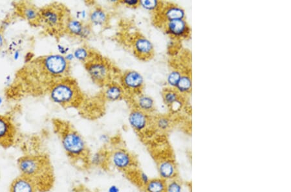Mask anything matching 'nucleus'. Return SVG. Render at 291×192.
I'll return each instance as SVG.
<instances>
[{
  "label": "nucleus",
  "mask_w": 291,
  "mask_h": 192,
  "mask_svg": "<svg viewBox=\"0 0 291 192\" xmlns=\"http://www.w3.org/2000/svg\"><path fill=\"white\" fill-rule=\"evenodd\" d=\"M61 137L63 149L68 157L72 159H78L86 156V142L77 131L73 130H65L62 133Z\"/></svg>",
  "instance_id": "nucleus-1"
},
{
  "label": "nucleus",
  "mask_w": 291,
  "mask_h": 192,
  "mask_svg": "<svg viewBox=\"0 0 291 192\" xmlns=\"http://www.w3.org/2000/svg\"><path fill=\"white\" fill-rule=\"evenodd\" d=\"M78 89L75 84L68 81L58 82L50 91L51 101L60 106L71 105L78 99Z\"/></svg>",
  "instance_id": "nucleus-2"
},
{
  "label": "nucleus",
  "mask_w": 291,
  "mask_h": 192,
  "mask_svg": "<svg viewBox=\"0 0 291 192\" xmlns=\"http://www.w3.org/2000/svg\"><path fill=\"white\" fill-rule=\"evenodd\" d=\"M85 67L90 78L96 83L104 84L108 81L110 77L109 65L103 58H90L85 63Z\"/></svg>",
  "instance_id": "nucleus-3"
},
{
  "label": "nucleus",
  "mask_w": 291,
  "mask_h": 192,
  "mask_svg": "<svg viewBox=\"0 0 291 192\" xmlns=\"http://www.w3.org/2000/svg\"><path fill=\"white\" fill-rule=\"evenodd\" d=\"M43 66L47 74L53 77H61L68 72L70 63L64 56L53 54L43 58Z\"/></svg>",
  "instance_id": "nucleus-4"
},
{
  "label": "nucleus",
  "mask_w": 291,
  "mask_h": 192,
  "mask_svg": "<svg viewBox=\"0 0 291 192\" xmlns=\"http://www.w3.org/2000/svg\"><path fill=\"white\" fill-rule=\"evenodd\" d=\"M18 166L22 176L33 180L41 174L43 163L40 158L35 156H25L18 160Z\"/></svg>",
  "instance_id": "nucleus-5"
},
{
  "label": "nucleus",
  "mask_w": 291,
  "mask_h": 192,
  "mask_svg": "<svg viewBox=\"0 0 291 192\" xmlns=\"http://www.w3.org/2000/svg\"><path fill=\"white\" fill-rule=\"evenodd\" d=\"M109 161L115 169L121 172H129L135 166V159L124 149H117L109 154Z\"/></svg>",
  "instance_id": "nucleus-6"
},
{
  "label": "nucleus",
  "mask_w": 291,
  "mask_h": 192,
  "mask_svg": "<svg viewBox=\"0 0 291 192\" xmlns=\"http://www.w3.org/2000/svg\"><path fill=\"white\" fill-rule=\"evenodd\" d=\"M121 86L124 89L133 93H140L144 85L143 75L136 70H127L121 77Z\"/></svg>",
  "instance_id": "nucleus-7"
},
{
  "label": "nucleus",
  "mask_w": 291,
  "mask_h": 192,
  "mask_svg": "<svg viewBox=\"0 0 291 192\" xmlns=\"http://www.w3.org/2000/svg\"><path fill=\"white\" fill-rule=\"evenodd\" d=\"M165 31L168 35L175 39L187 38L191 32V29L185 19L167 21L165 23Z\"/></svg>",
  "instance_id": "nucleus-8"
},
{
  "label": "nucleus",
  "mask_w": 291,
  "mask_h": 192,
  "mask_svg": "<svg viewBox=\"0 0 291 192\" xmlns=\"http://www.w3.org/2000/svg\"><path fill=\"white\" fill-rule=\"evenodd\" d=\"M133 48L137 57L141 59L146 60L153 57L154 46L152 42L145 36H137L133 40Z\"/></svg>",
  "instance_id": "nucleus-9"
},
{
  "label": "nucleus",
  "mask_w": 291,
  "mask_h": 192,
  "mask_svg": "<svg viewBox=\"0 0 291 192\" xmlns=\"http://www.w3.org/2000/svg\"><path fill=\"white\" fill-rule=\"evenodd\" d=\"M66 29L68 33L76 37L86 40L92 35V26L90 24L83 23L78 19L71 18L66 23Z\"/></svg>",
  "instance_id": "nucleus-10"
},
{
  "label": "nucleus",
  "mask_w": 291,
  "mask_h": 192,
  "mask_svg": "<svg viewBox=\"0 0 291 192\" xmlns=\"http://www.w3.org/2000/svg\"><path fill=\"white\" fill-rule=\"evenodd\" d=\"M149 121L148 114L138 108L132 109L129 114V125L136 132H144L148 128Z\"/></svg>",
  "instance_id": "nucleus-11"
},
{
  "label": "nucleus",
  "mask_w": 291,
  "mask_h": 192,
  "mask_svg": "<svg viewBox=\"0 0 291 192\" xmlns=\"http://www.w3.org/2000/svg\"><path fill=\"white\" fill-rule=\"evenodd\" d=\"M40 19L51 28H56L62 22V15L57 9L52 7H46L39 11Z\"/></svg>",
  "instance_id": "nucleus-12"
},
{
  "label": "nucleus",
  "mask_w": 291,
  "mask_h": 192,
  "mask_svg": "<svg viewBox=\"0 0 291 192\" xmlns=\"http://www.w3.org/2000/svg\"><path fill=\"white\" fill-rule=\"evenodd\" d=\"M158 171L160 178L166 182L177 178V170L175 162L171 159H164L159 162Z\"/></svg>",
  "instance_id": "nucleus-13"
},
{
  "label": "nucleus",
  "mask_w": 291,
  "mask_h": 192,
  "mask_svg": "<svg viewBox=\"0 0 291 192\" xmlns=\"http://www.w3.org/2000/svg\"><path fill=\"white\" fill-rule=\"evenodd\" d=\"M35 182L31 179L20 176L14 180L10 187V192H36Z\"/></svg>",
  "instance_id": "nucleus-14"
},
{
  "label": "nucleus",
  "mask_w": 291,
  "mask_h": 192,
  "mask_svg": "<svg viewBox=\"0 0 291 192\" xmlns=\"http://www.w3.org/2000/svg\"><path fill=\"white\" fill-rule=\"evenodd\" d=\"M162 16L165 22H167V21L185 19L186 13L183 7L171 4L163 7Z\"/></svg>",
  "instance_id": "nucleus-15"
},
{
  "label": "nucleus",
  "mask_w": 291,
  "mask_h": 192,
  "mask_svg": "<svg viewBox=\"0 0 291 192\" xmlns=\"http://www.w3.org/2000/svg\"><path fill=\"white\" fill-rule=\"evenodd\" d=\"M14 130L11 121L5 116L0 115V144L8 145L10 141L13 139Z\"/></svg>",
  "instance_id": "nucleus-16"
},
{
  "label": "nucleus",
  "mask_w": 291,
  "mask_h": 192,
  "mask_svg": "<svg viewBox=\"0 0 291 192\" xmlns=\"http://www.w3.org/2000/svg\"><path fill=\"white\" fill-rule=\"evenodd\" d=\"M88 19L92 26L103 27L108 23L109 16L104 9L97 7L90 12Z\"/></svg>",
  "instance_id": "nucleus-17"
},
{
  "label": "nucleus",
  "mask_w": 291,
  "mask_h": 192,
  "mask_svg": "<svg viewBox=\"0 0 291 192\" xmlns=\"http://www.w3.org/2000/svg\"><path fill=\"white\" fill-rule=\"evenodd\" d=\"M91 166L96 167L107 166L109 162V153L106 150H100L92 155L88 159Z\"/></svg>",
  "instance_id": "nucleus-18"
},
{
  "label": "nucleus",
  "mask_w": 291,
  "mask_h": 192,
  "mask_svg": "<svg viewBox=\"0 0 291 192\" xmlns=\"http://www.w3.org/2000/svg\"><path fill=\"white\" fill-rule=\"evenodd\" d=\"M137 108L146 113L152 112L155 108V103L151 97L146 94H139L136 98Z\"/></svg>",
  "instance_id": "nucleus-19"
},
{
  "label": "nucleus",
  "mask_w": 291,
  "mask_h": 192,
  "mask_svg": "<svg viewBox=\"0 0 291 192\" xmlns=\"http://www.w3.org/2000/svg\"><path fill=\"white\" fill-rule=\"evenodd\" d=\"M124 89L121 85L111 84L108 85L105 90L104 95L107 101L115 102L121 100L123 97Z\"/></svg>",
  "instance_id": "nucleus-20"
},
{
  "label": "nucleus",
  "mask_w": 291,
  "mask_h": 192,
  "mask_svg": "<svg viewBox=\"0 0 291 192\" xmlns=\"http://www.w3.org/2000/svg\"><path fill=\"white\" fill-rule=\"evenodd\" d=\"M192 88V80L190 75L183 74L178 81L175 90L180 94L190 93Z\"/></svg>",
  "instance_id": "nucleus-21"
},
{
  "label": "nucleus",
  "mask_w": 291,
  "mask_h": 192,
  "mask_svg": "<svg viewBox=\"0 0 291 192\" xmlns=\"http://www.w3.org/2000/svg\"><path fill=\"white\" fill-rule=\"evenodd\" d=\"M166 182L162 179H151L146 186L144 187L145 192H165Z\"/></svg>",
  "instance_id": "nucleus-22"
},
{
  "label": "nucleus",
  "mask_w": 291,
  "mask_h": 192,
  "mask_svg": "<svg viewBox=\"0 0 291 192\" xmlns=\"http://www.w3.org/2000/svg\"><path fill=\"white\" fill-rule=\"evenodd\" d=\"M164 103L168 107L172 106L173 104L181 99V94L175 89L168 88L164 90L163 93Z\"/></svg>",
  "instance_id": "nucleus-23"
},
{
  "label": "nucleus",
  "mask_w": 291,
  "mask_h": 192,
  "mask_svg": "<svg viewBox=\"0 0 291 192\" xmlns=\"http://www.w3.org/2000/svg\"><path fill=\"white\" fill-rule=\"evenodd\" d=\"M161 2L158 0H139V6L146 11L155 12L161 8Z\"/></svg>",
  "instance_id": "nucleus-24"
},
{
  "label": "nucleus",
  "mask_w": 291,
  "mask_h": 192,
  "mask_svg": "<svg viewBox=\"0 0 291 192\" xmlns=\"http://www.w3.org/2000/svg\"><path fill=\"white\" fill-rule=\"evenodd\" d=\"M74 55L75 59L82 62H87L91 58V53L86 47H79L73 53Z\"/></svg>",
  "instance_id": "nucleus-25"
},
{
  "label": "nucleus",
  "mask_w": 291,
  "mask_h": 192,
  "mask_svg": "<svg viewBox=\"0 0 291 192\" xmlns=\"http://www.w3.org/2000/svg\"><path fill=\"white\" fill-rule=\"evenodd\" d=\"M155 126L159 130L166 131L171 128L172 121L167 116H160L156 118Z\"/></svg>",
  "instance_id": "nucleus-26"
},
{
  "label": "nucleus",
  "mask_w": 291,
  "mask_h": 192,
  "mask_svg": "<svg viewBox=\"0 0 291 192\" xmlns=\"http://www.w3.org/2000/svg\"><path fill=\"white\" fill-rule=\"evenodd\" d=\"M22 12L24 17L29 21H35L37 19H40L39 11L33 6L24 7Z\"/></svg>",
  "instance_id": "nucleus-27"
},
{
  "label": "nucleus",
  "mask_w": 291,
  "mask_h": 192,
  "mask_svg": "<svg viewBox=\"0 0 291 192\" xmlns=\"http://www.w3.org/2000/svg\"><path fill=\"white\" fill-rule=\"evenodd\" d=\"M182 75V73L177 69L173 70L168 74L166 81L170 88L175 89Z\"/></svg>",
  "instance_id": "nucleus-28"
},
{
  "label": "nucleus",
  "mask_w": 291,
  "mask_h": 192,
  "mask_svg": "<svg viewBox=\"0 0 291 192\" xmlns=\"http://www.w3.org/2000/svg\"><path fill=\"white\" fill-rule=\"evenodd\" d=\"M165 192H183V185L177 179L166 182Z\"/></svg>",
  "instance_id": "nucleus-29"
},
{
  "label": "nucleus",
  "mask_w": 291,
  "mask_h": 192,
  "mask_svg": "<svg viewBox=\"0 0 291 192\" xmlns=\"http://www.w3.org/2000/svg\"><path fill=\"white\" fill-rule=\"evenodd\" d=\"M137 177H138V183L143 188L146 186V184L149 183L151 179L147 174L142 171L138 172V174H137Z\"/></svg>",
  "instance_id": "nucleus-30"
},
{
  "label": "nucleus",
  "mask_w": 291,
  "mask_h": 192,
  "mask_svg": "<svg viewBox=\"0 0 291 192\" xmlns=\"http://www.w3.org/2000/svg\"><path fill=\"white\" fill-rule=\"evenodd\" d=\"M121 3L131 8H136L139 6V0H122Z\"/></svg>",
  "instance_id": "nucleus-31"
},
{
  "label": "nucleus",
  "mask_w": 291,
  "mask_h": 192,
  "mask_svg": "<svg viewBox=\"0 0 291 192\" xmlns=\"http://www.w3.org/2000/svg\"><path fill=\"white\" fill-rule=\"evenodd\" d=\"M57 49L58 52L60 53L61 55L65 56L67 55L68 52H69L70 48L68 47H65V46L58 44L57 45Z\"/></svg>",
  "instance_id": "nucleus-32"
},
{
  "label": "nucleus",
  "mask_w": 291,
  "mask_h": 192,
  "mask_svg": "<svg viewBox=\"0 0 291 192\" xmlns=\"http://www.w3.org/2000/svg\"><path fill=\"white\" fill-rule=\"evenodd\" d=\"M99 140L100 142L103 143V144L106 145L109 143L111 138H110L109 136L107 134H102L100 135L99 137Z\"/></svg>",
  "instance_id": "nucleus-33"
},
{
  "label": "nucleus",
  "mask_w": 291,
  "mask_h": 192,
  "mask_svg": "<svg viewBox=\"0 0 291 192\" xmlns=\"http://www.w3.org/2000/svg\"><path fill=\"white\" fill-rule=\"evenodd\" d=\"M121 189H120L118 186L116 185V184H112V185L109 186L108 189H107V192H120Z\"/></svg>",
  "instance_id": "nucleus-34"
},
{
  "label": "nucleus",
  "mask_w": 291,
  "mask_h": 192,
  "mask_svg": "<svg viewBox=\"0 0 291 192\" xmlns=\"http://www.w3.org/2000/svg\"><path fill=\"white\" fill-rule=\"evenodd\" d=\"M77 16L78 19L79 18L84 19L85 18H87V14L85 11H78Z\"/></svg>",
  "instance_id": "nucleus-35"
},
{
  "label": "nucleus",
  "mask_w": 291,
  "mask_h": 192,
  "mask_svg": "<svg viewBox=\"0 0 291 192\" xmlns=\"http://www.w3.org/2000/svg\"><path fill=\"white\" fill-rule=\"evenodd\" d=\"M64 57L66 60H67V61L69 63L72 62L73 60H75L74 55H73V53H68V54L65 55Z\"/></svg>",
  "instance_id": "nucleus-36"
},
{
  "label": "nucleus",
  "mask_w": 291,
  "mask_h": 192,
  "mask_svg": "<svg viewBox=\"0 0 291 192\" xmlns=\"http://www.w3.org/2000/svg\"><path fill=\"white\" fill-rule=\"evenodd\" d=\"M34 57V55L33 53L29 52L27 53L25 56V62L28 63L31 61L33 58Z\"/></svg>",
  "instance_id": "nucleus-37"
},
{
  "label": "nucleus",
  "mask_w": 291,
  "mask_h": 192,
  "mask_svg": "<svg viewBox=\"0 0 291 192\" xmlns=\"http://www.w3.org/2000/svg\"><path fill=\"white\" fill-rule=\"evenodd\" d=\"M5 45V39L4 37L3 34L0 31V50L3 48Z\"/></svg>",
  "instance_id": "nucleus-38"
},
{
  "label": "nucleus",
  "mask_w": 291,
  "mask_h": 192,
  "mask_svg": "<svg viewBox=\"0 0 291 192\" xmlns=\"http://www.w3.org/2000/svg\"><path fill=\"white\" fill-rule=\"evenodd\" d=\"M19 56H20V52H19V50L14 51L13 54L14 60H18L19 59Z\"/></svg>",
  "instance_id": "nucleus-39"
},
{
  "label": "nucleus",
  "mask_w": 291,
  "mask_h": 192,
  "mask_svg": "<svg viewBox=\"0 0 291 192\" xmlns=\"http://www.w3.org/2000/svg\"><path fill=\"white\" fill-rule=\"evenodd\" d=\"M73 192H89V191L87 190L85 188H77Z\"/></svg>",
  "instance_id": "nucleus-40"
},
{
  "label": "nucleus",
  "mask_w": 291,
  "mask_h": 192,
  "mask_svg": "<svg viewBox=\"0 0 291 192\" xmlns=\"http://www.w3.org/2000/svg\"><path fill=\"white\" fill-rule=\"evenodd\" d=\"M2 103H3V99L0 97V107H1Z\"/></svg>",
  "instance_id": "nucleus-41"
}]
</instances>
